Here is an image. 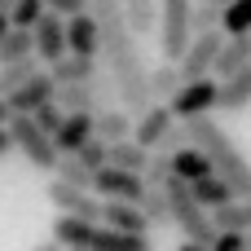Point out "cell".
I'll return each instance as SVG.
<instances>
[{
    "mask_svg": "<svg viewBox=\"0 0 251 251\" xmlns=\"http://www.w3.org/2000/svg\"><path fill=\"white\" fill-rule=\"evenodd\" d=\"M185 128H190V141H194V146H203V150L212 154L216 172L234 185V194H238V199H251V163H247V154L234 146V137L212 119V110H207V115L185 119Z\"/></svg>",
    "mask_w": 251,
    "mask_h": 251,
    "instance_id": "6da1fadb",
    "label": "cell"
},
{
    "mask_svg": "<svg viewBox=\"0 0 251 251\" xmlns=\"http://www.w3.org/2000/svg\"><path fill=\"white\" fill-rule=\"evenodd\" d=\"M168 199H172V225L185 234V243H194V247L207 251L216 243V221H212V212L194 199L190 181H185V176H172V181H168Z\"/></svg>",
    "mask_w": 251,
    "mask_h": 251,
    "instance_id": "7a4b0ae2",
    "label": "cell"
},
{
    "mask_svg": "<svg viewBox=\"0 0 251 251\" xmlns=\"http://www.w3.org/2000/svg\"><path fill=\"white\" fill-rule=\"evenodd\" d=\"M9 132H13V146H18V154H22L31 168H40V172H53V168H57L62 150H57L53 132L35 124V115H31V110H13V119H9Z\"/></svg>",
    "mask_w": 251,
    "mask_h": 251,
    "instance_id": "3957f363",
    "label": "cell"
},
{
    "mask_svg": "<svg viewBox=\"0 0 251 251\" xmlns=\"http://www.w3.org/2000/svg\"><path fill=\"white\" fill-rule=\"evenodd\" d=\"M194 40V0H159V49L168 62H181Z\"/></svg>",
    "mask_w": 251,
    "mask_h": 251,
    "instance_id": "277c9868",
    "label": "cell"
},
{
    "mask_svg": "<svg viewBox=\"0 0 251 251\" xmlns=\"http://www.w3.org/2000/svg\"><path fill=\"white\" fill-rule=\"evenodd\" d=\"M49 203L57 207V212H71V216H88V221H101V194L97 190H88V185H75V181H66V176H57L53 172V181H49Z\"/></svg>",
    "mask_w": 251,
    "mask_h": 251,
    "instance_id": "5b68a950",
    "label": "cell"
},
{
    "mask_svg": "<svg viewBox=\"0 0 251 251\" xmlns=\"http://www.w3.org/2000/svg\"><path fill=\"white\" fill-rule=\"evenodd\" d=\"M221 106V75H199V79H185L172 97V110L176 119H194V115H207Z\"/></svg>",
    "mask_w": 251,
    "mask_h": 251,
    "instance_id": "8992f818",
    "label": "cell"
},
{
    "mask_svg": "<svg viewBox=\"0 0 251 251\" xmlns=\"http://www.w3.org/2000/svg\"><path fill=\"white\" fill-rule=\"evenodd\" d=\"M225 26H216V31H199L194 40H190V49H185V57L176 62L181 66V75L185 79H199V75H212L216 71V57H221V44H225Z\"/></svg>",
    "mask_w": 251,
    "mask_h": 251,
    "instance_id": "52a82bcc",
    "label": "cell"
},
{
    "mask_svg": "<svg viewBox=\"0 0 251 251\" xmlns=\"http://www.w3.org/2000/svg\"><path fill=\"white\" fill-rule=\"evenodd\" d=\"M93 190H97L101 199H132V203H141V194H146V176H141V172H132V168L106 163V168H97Z\"/></svg>",
    "mask_w": 251,
    "mask_h": 251,
    "instance_id": "ba28073f",
    "label": "cell"
},
{
    "mask_svg": "<svg viewBox=\"0 0 251 251\" xmlns=\"http://www.w3.org/2000/svg\"><path fill=\"white\" fill-rule=\"evenodd\" d=\"M176 124V110H172V101H150L146 110H137V119H132V137L141 141V146H159L163 137H168V128Z\"/></svg>",
    "mask_w": 251,
    "mask_h": 251,
    "instance_id": "9c48e42d",
    "label": "cell"
},
{
    "mask_svg": "<svg viewBox=\"0 0 251 251\" xmlns=\"http://www.w3.org/2000/svg\"><path fill=\"white\" fill-rule=\"evenodd\" d=\"M31 31H35V57H40L44 66H49V62H57L62 53H71V44H66V18H62V13H53V9H49Z\"/></svg>",
    "mask_w": 251,
    "mask_h": 251,
    "instance_id": "30bf717a",
    "label": "cell"
},
{
    "mask_svg": "<svg viewBox=\"0 0 251 251\" xmlns=\"http://www.w3.org/2000/svg\"><path fill=\"white\" fill-rule=\"evenodd\" d=\"M9 97V106L13 110H35V106H44V101H53L57 97V79H53V71L49 66H40L31 79H22L13 93H4Z\"/></svg>",
    "mask_w": 251,
    "mask_h": 251,
    "instance_id": "8fae6325",
    "label": "cell"
},
{
    "mask_svg": "<svg viewBox=\"0 0 251 251\" xmlns=\"http://www.w3.org/2000/svg\"><path fill=\"white\" fill-rule=\"evenodd\" d=\"M66 44H71V53L101 57V26H97L93 9H84V13H71V18H66Z\"/></svg>",
    "mask_w": 251,
    "mask_h": 251,
    "instance_id": "7c38bea8",
    "label": "cell"
},
{
    "mask_svg": "<svg viewBox=\"0 0 251 251\" xmlns=\"http://www.w3.org/2000/svg\"><path fill=\"white\" fill-rule=\"evenodd\" d=\"M93 132H97V110H66V119H62V128L53 132V141H57V150L66 154V150H79Z\"/></svg>",
    "mask_w": 251,
    "mask_h": 251,
    "instance_id": "4fadbf2b",
    "label": "cell"
},
{
    "mask_svg": "<svg viewBox=\"0 0 251 251\" xmlns=\"http://www.w3.org/2000/svg\"><path fill=\"white\" fill-rule=\"evenodd\" d=\"M101 221L115 225V229H128V234H150V216L132 199H106L101 203Z\"/></svg>",
    "mask_w": 251,
    "mask_h": 251,
    "instance_id": "5bb4252c",
    "label": "cell"
},
{
    "mask_svg": "<svg viewBox=\"0 0 251 251\" xmlns=\"http://www.w3.org/2000/svg\"><path fill=\"white\" fill-rule=\"evenodd\" d=\"M93 234H97V221H88V216L57 212V221H53V243L57 247H88L93 251Z\"/></svg>",
    "mask_w": 251,
    "mask_h": 251,
    "instance_id": "9a60e30c",
    "label": "cell"
},
{
    "mask_svg": "<svg viewBox=\"0 0 251 251\" xmlns=\"http://www.w3.org/2000/svg\"><path fill=\"white\" fill-rule=\"evenodd\" d=\"M247 106H251V62L221 79V106L216 110H229L234 115V110H247Z\"/></svg>",
    "mask_w": 251,
    "mask_h": 251,
    "instance_id": "2e32d148",
    "label": "cell"
},
{
    "mask_svg": "<svg viewBox=\"0 0 251 251\" xmlns=\"http://www.w3.org/2000/svg\"><path fill=\"white\" fill-rule=\"evenodd\" d=\"M93 251H150V234H128L115 225H97Z\"/></svg>",
    "mask_w": 251,
    "mask_h": 251,
    "instance_id": "e0dca14e",
    "label": "cell"
},
{
    "mask_svg": "<svg viewBox=\"0 0 251 251\" xmlns=\"http://www.w3.org/2000/svg\"><path fill=\"white\" fill-rule=\"evenodd\" d=\"M251 62V31H238V35H225V44H221V57H216V71L212 75H234L238 66H247Z\"/></svg>",
    "mask_w": 251,
    "mask_h": 251,
    "instance_id": "ac0fdd59",
    "label": "cell"
},
{
    "mask_svg": "<svg viewBox=\"0 0 251 251\" xmlns=\"http://www.w3.org/2000/svg\"><path fill=\"white\" fill-rule=\"evenodd\" d=\"M97 66H101V57H84V53H62L57 62H49V71H53V79L57 84H71V79H93L97 75Z\"/></svg>",
    "mask_w": 251,
    "mask_h": 251,
    "instance_id": "d6986e66",
    "label": "cell"
},
{
    "mask_svg": "<svg viewBox=\"0 0 251 251\" xmlns=\"http://www.w3.org/2000/svg\"><path fill=\"white\" fill-rule=\"evenodd\" d=\"M172 168H176V176H185V181H199V176H207V172H216V163H212V154L203 150V146H181V150H172Z\"/></svg>",
    "mask_w": 251,
    "mask_h": 251,
    "instance_id": "ffe728a7",
    "label": "cell"
},
{
    "mask_svg": "<svg viewBox=\"0 0 251 251\" xmlns=\"http://www.w3.org/2000/svg\"><path fill=\"white\" fill-rule=\"evenodd\" d=\"M190 190H194V199L212 212V207H221V203H229V199H238L234 194V185L221 176V172H207V176H199V181H190Z\"/></svg>",
    "mask_w": 251,
    "mask_h": 251,
    "instance_id": "44dd1931",
    "label": "cell"
},
{
    "mask_svg": "<svg viewBox=\"0 0 251 251\" xmlns=\"http://www.w3.org/2000/svg\"><path fill=\"white\" fill-rule=\"evenodd\" d=\"M141 212L150 216V229L172 225V199H168V185H146V194H141Z\"/></svg>",
    "mask_w": 251,
    "mask_h": 251,
    "instance_id": "7402d4cb",
    "label": "cell"
},
{
    "mask_svg": "<svg viewBox=\"0 0 251 251\" xmlns=\"http://www.w3.org/2000/svg\"><path fill=\"white\" fill-rule=\"evenodd\" d=\"M97 137H106V141L132 137V115H128V106H106V110H97Z\"/></svg>",
    "mask_w": 251,
    "mask_h": 251,
    "instance_id": "603a6c76",
    "label": "cell"
},
{
    "mask_svg": "<svg viewBox=\"0 0 251 251\" xmlns=\"http://www.w3.org/2000/svg\"><path fill=\"white\" fill-rule=\"evenodd\" d=\"M181 84H185V75H181V66H176V62H168V57H163V66H154V71H150V88H154V101H172Z\"/></svg>",
    "mask_w": 251,
    "mask_h": 251,
    "instance_id": "cb8c5ba5",
    "label": "cell"
},
{
    "mask_svg": "<svg viewBox=\"0 0 251 251\" xmlns=\"http://www.w3.org/2000/svg\"><path fill=\"white\" fill-rule=\"evenodd\" d=\"M57 106L62 110H97V93H93V84L71 79V84H57Z\"/></svg>",
    "mask_w": 251,
    "mask_h": 251,
    "instance_id": "d4e9b609",
    "label": "cell"
},
{
    "mask_svg": "<svg viewBox=\"0 0 251 251\" xmlns=\"http://www.w3.org/2000/svg\"><path fill=\"white\" fill-rule=\"evenodd\" d=\"M124 13H128V26L137 35L159 31V0H124Z\"/></svg>",
    "mask_w": 251,
    "mask_h": 251,
    "instance_id": "484cf974",
    "label": "cell"
},
{
    "mask_svg": "<svg viewBox=\"0 0 251 251\" xmlns=\"http://www.w3.org/2000/svg\"><path fill=\"white\" fill-rule=\"evenodd\" d=\"M44 62L35 57V53H26V57H18V62H0V93H13L22 79H31L35 71H40Z\"/></svg>",
    "mask_w": 251,
    "mask_h": 251,
    "instance_id": "4316f807",
    "label": "cell"
},
{
    "mask_svg": "<svg viewBox=\"0 0 251 251\" xmlns=\"http://www.w3.org/2000/svg\"><path fill=\"white\" fill-rule=\"evenodd\" d=\"M26 53H35V31L31 26H9V35L0 44V62H18Z\"/></svg>",
    "mask_w": 251,
    "mask_h": 251,
    "instance_id": "83f0119b",
    "label": "cell"
},
{
    "mask_svg": "<svg viewBox=\"0 0 251 251\" xmlns=\"http://www.w3.org/2000/svg\"><path fill=\"white\" fill-rule=\"evenodd\" d=\"M212 221H216V229H251L247 199H229V203L212 207Z\"/></svg>",
    "mask_w": 251,
    "mask_h": 251,
    "instance_id": "f1b7e54d",
    "label": "cell"
},
{
    "mask_svg": "<svg viewBox=\"0 0 251 251\" xmlns=\"http://www.w3.org/2000/svg\"><path fill=\"white\" fill-rule=\"evenodd\" d=\"M53 172H57V176H66V181H75V185H88V190H93V176H97V172H93L75 150H66V154L57 159V168H53Z\"/></svg>",
    "mask_w": 251,
    "mask_h": 251,
    "instance_id": "f546056e",
    "label": "cell"
},
{
    "mask_svg": "<svg viewBox=\"0 0 251 251\" xmlns=\"http://www.w3.org/2000/svg\"><path fill=\"white\" fill-rule=\"evenodd\" d=\"M172 176H176V168H172V150L154 146V154H150V163H146V185H168Z\"/></svg>",
    "mask_w": 251,
    "mask_h": 251,
    "instance_id": "4dcf8cb0",
    "label": "cell"
},
{
    "mask_svg": "<svg viewBox=\"0 0 251 251\" xmlns=\"http://www.w3.org/2000/svg\"><path fill=\"white\" fill-rule=\"evenodd\" d=\"M88 84H93V93H97V110H106V106H119V84H115L110 66H97V75H93Z\"/></svg>",
    "mask_w": 251,
    "mask_h": 251,
    "instance_id": "1f68e13d",
    "label": "cell"
},
{
    "mask_svg": "<svg viewBox=\"0 0 251 251\" xmlns=\"http://www.w3.org/2000/svg\"><path fill=\"white\" fill-rule=\"evenodd\" d=\"M44 13H49V0H13V4H9L13 26H35Z\"/></svg>",
    "mask_w": 251,
    "mask_h": 251,
    "instance_id": "d6a6232c",
    "label": "cell"
},
{
    "mask_svg": "<svg viewBox=\"0 0 251 251\" xmlns=\"http://www.w3.org/2000/svg\"><path fill=\"white\" fill-rule=\"evenodd\" d=\"M229 35H238V31H251V0H229L225 4V22H221Z\"/></svg>",
    "mask_w": 251,
    "mask_h": 251,
    "instance_id": "836d02e7",
    "label": "cell"
},
{
    "mask_svg": "<svg viewBox=\"0 0 251 251\" xmlns=\"http://www.w3.org/2000/svg\"><path fill=\"white\" fill-rule=\"evenodd\" d=\"M75 154H79V159H84L93 172H97V168H106V159H110V150H106V137H97V132H93V137H88V141H84Z\"/></svg>",
    "mask_w": 251,
    "mask_h": 251,
    "instance_id": "e575fe53",
    "label": "cell"
},
{
    "mask_svg": "<svg viewBox=\"0 0 251 251\" xmlns=\"http://www.w3.org/2000/svg\"><path fill=\"white\" fill-rule=\"evenodd\" d=\"M243 247H251V229H216L212 251H243Z\"/></svg>",
    "mask_w": 251,
    "mask_h": 251,
    "instance_id": "d590c367",
    "label": "cell"
},
{
    "mask_svg": "<svg viewBox=\"0 0 251 251\" xmlns=\"http://www.w3.org/2000/svg\"><path fill=\"white\" fill-rule=\"evenodd\" d=\"M31 115H35V124H40V128H49V132H57V128H62V119H66V110L57 106V97H53V101H44V106H35Z\"/></svg>",
    "mask_w": 251,
    "mask_h": 251,
    "instance_id": "8d00e7d4",
    "label": "cell"
},
{
    "mask_svg": "<svg viewBox=\"0 0 251 251\" xmlns=\"http://www.w3.org/2000/svg\"><path fill=\"white\" fill-rule=\"evenodd\" d=\"M49 9H53V13H62V18H71V13H84V9H88V0H49Z\"/></svg>",
    "mask_w": 251,
    "mask_h": 251,
    "instance_id": "74e56055",
    "label": "cell"
},
{
    "mask_svg": "<svg viewBox=\"0 0 251 251\" xmlns=\"http://www.w3.org/2000/svg\"><path fill=\"white\" fill-rule=\"evenodd\" d=\"M9 150H18V146H13V132H9V124H0V159H4Z\"/></svg>",
    "mask_w": 251,
    "mask_h": 251,
    "instance_id": "f35d334b",
    "label": "cell"
},
{
    "mask_svg": "<svg viewBox=\"0 0 251 251\" xmlns=\"http://www.w3.org/2000/svg\"><path fill=\"white\" fill-rule=\"evenodd\" d=\"M9 119H13V106H9V97L0 93V124H9Z\"/></svg>",
    "mask_w": 251,
    "mask_h": 251,
    "instance_id": "ab89813d",
    "label": "cell"
},
{
    "mask_svg": "<svg viewBox=\"0 0 251 251\" xmlns=\"http://www.w3.org/2000/svg\"><path fill=\"white\" fill-rule=\"evenodd\" d=\"M9 26H13V18H9V9H0V44H4V35H9Z\"/></svg>",
    "mask_w": 251,
    "mask_h": 251,
    "instance_id": "60d3db41",
    "label": "cell"
},
{
    "mask_svg": "<svg viewBox=\"0 0 251 251\" xmlns=\"http://www.w3.org/2000/svg\"><path fill=\"white\" fill-rule=\"evenodd\" d=\"M9 4H13V0H0V9H9Z\"/></svg>",
    "mask_w": 251,
    "mask_h": 251,
    "instance_id": "b9f144b4",
    "label": "cell"
},
{
    "mask_svg": "<svg viewBox=\"0 0 251 251\" xmlns=\"http://www.w3.org/2000/svg\"><path fill=\"white\" fill-rule=\"evenodd\" d=\"M247 216H251V199H247Z\"/></svg>",
    "mask_w": 251,
    "mask_h": 251,
    "instance_id": "7bdbcfd3",
    "label": "cell"
},
{
    "mask_svg": "<svg viewBox=\"0 0 251 251\" xmlns=\"http://www.w3.org/2000/svg\"><path fill=\"white\" fill-rule=\"evenodd\" d=\"M216 4H229V0H216Z\"/></svg>",
    "mask_w": 251,
    "mask_h": 251,
    "instance_id": "ee69618b",
    "label": "cell"
}]
</instances>
